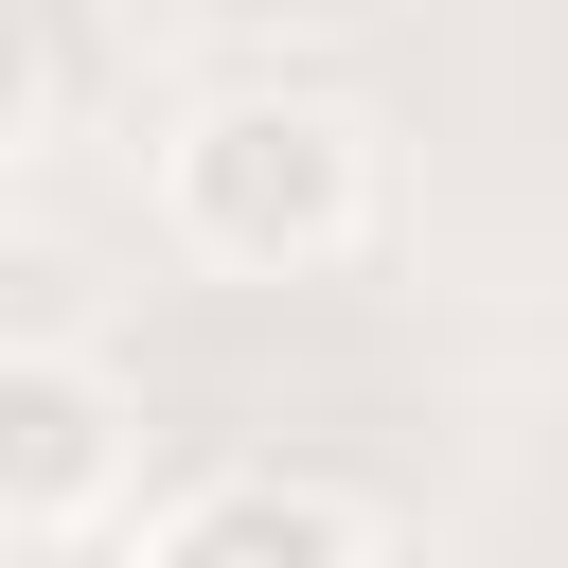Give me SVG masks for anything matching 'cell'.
<instances>
[{
	"label": "cell",
	"mask_w": 568,
	"mask_h": 568,
	"mask_svg": "<svg viewBox=\"0 0 568 568\" xmlns=\"http://www.w3.org/2000/svg\"><path fill=\"white\" fill-rule=\"evenodd\" d=\"M124 568H373V532H355V497H320L302 462H213V479H178V497L124 532Z\"/></svg>",
	"instance_id": "cell-3"
},
{
	"label": "cell",
	"mask_w": 568,
	"mask_h": 568,
	"mask_svg": "<svg viewBox=\"0 0 568 568\" xmlns=\"http://www.w3.org/2000/svg\"><path fill=\"white\" fill-rule=\"evenodd\" d=\"M142 497V408L89 337H0V532L18 550H89Z\"/></svg>",
	"instance_id": "cell-2"
},
{
	"label": "cell",
	"mask_w": 568,
	"mask_h": 568,
	"mask_svg": "<svg viewBox=\"0 0 568 568\" xmlns=\"http://www.w3.org/2000/svg\"><path fill=\"white\" fill-rule=\"evenodd\" d=\"M160 231L213 284H320L373 248V124L337 89H213L160 142Z\"/></svg>",
	"instance_id": "cell-1"
}]
</instances>
